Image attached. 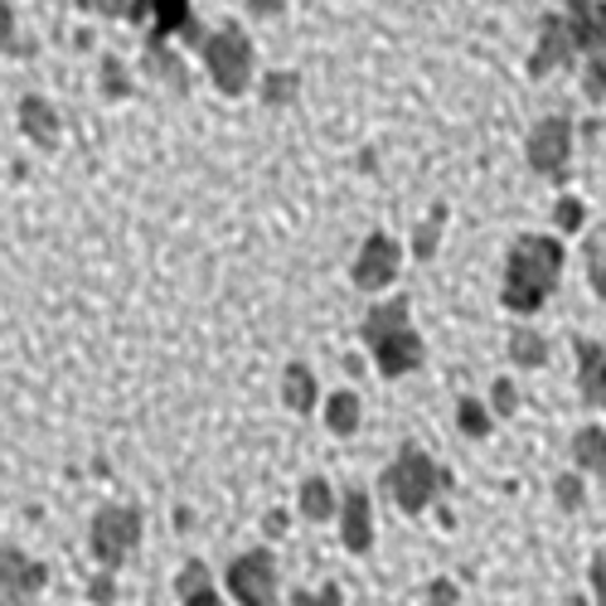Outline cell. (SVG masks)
<instances>
[{"label": "cell", "mask_w": 606, "mask_h": 606, "mask_svg": "<svg viewBox=\"0 0 606 606\" xmlns=\"http://www.w3.org/2000/svg\"><path fill=\"white\" fill-rule=\"evenodd\" d=\"M558 272H563V242L558 238H519L509 248V262H505V291L500 301L515 315H529L549 301V291L558 286Z\"/></svg>", "instance_id": "1"}, {"label": "cell", "mask_w": 606, "mask_h": 606, "mask_svg": "<svg viewBox=\"0 0 606 606\" xmlns=\"http://www.w3.org/2000/svg\"><path fill=\"white\" fill-rule=\"evenodd\" d=\"M408 306L412 301H388V306H374L369 321H364V339L374 349V364H379L383 379H403L422 364V339L412 335L408 325Z\"/></svg>", "instance_id": "2"}, {"label": "cell", "mask_w": 606, "mask_h": 606, "mask_svg": "<svg viewBox=\"0 0 606 606\" xmlns=\"http://www.w3.org/2000/svg\"><path fill=\"white\" fill-rule=\"evenodd\" d=\"M383 485H388V495L398 500V509H408V515H422V509L436 500V490L446 485V476L436 470V461H432L428 452H418V446H403L393 466L383 470Z\"/></svg>", "instance_id": "3"}, {"label": "cell", "mask_w": 606, "mask_h": 606, "mask_svg": "<svg viewBox=\"0 0 606 606\" xmlns=\"http://www.w3.org/2000/svg\"><path fill=\"white\" fill-rule=\"evenodd\" d=\"M204 64H209L218 93L238 97L252 78V40L238 24H224V30H214L209 40H204Z\"/></svg>", "instance_id": "4"}, {"label": "cell", "mask_w": 606, "mask_h": 606, "mask_svg": "<svg viewBox=\"0 0 606 606\" xmlns=\"http://www.w3.org/2000/svg\"><path fill=\"white\" fill-rule=\"evenodd\" d=\"M137 539H141V515L131 505L97 509V519H93V553H97V563H102V567L127 563V553L137 549Z\"/></svg>", "instance_id": "5"}, {"label": "cell", "mask_w": 606, "mask_h": 606, "mask_svg": "<svg viewBox=\"0 0 606 606\" xmlns=\"http://www.w3.org/2000/svg\"><path fill=\"white\" fill-rule=\"evenodd\" d=\"M228 592L242 606H277V563L267 549H252L228 563Z\"/></svg>", "instance_id": "6"}, {"label": "cell", "mask_w": 606, "mask_h": 606, "mask_svg": "<svg viewBox=\"0 0 606 606\" xmlns=\"http://www.w3.org/2000/svg\"><path fill=\"white\" fill-rule=\"evenodd\" d=\"M567 155H573V121L567 117H543L539 127L529 131V165L539 170V175L563 180Z\"/></svg>", "instance_id": "7"}, {"label": "cell", "mask_w": 606, "mask_h": 606, "mask_svg": "<svg viewBox=\"0 0 606 606\" xmlns=\"http://www.w3.org/2000/svg\"><path fill=\"white\" fill-rule=\"evenodd\" d=\"M398 262H403V252H398V242L388 234H369L355 258V286L359 291H383L388 282L398 277Z\"/></svg>", "instance_id": "8"}, {"label": "cell", "mask_w": 606, "mask_h": 606, "mask_svg": "<svg viewBox=\"0 0 606 606\" xmlns=\"http://www.w3.org/2000/svg\"><path fill=\"white\" fill-rule=\"evenodd\" d=\"M573 54H577V44H573V30H567V15L563 10L543 15V34H539V48L529 54V73L533 78H543V73L563 68Z\"/></svg>", "instance_id": "9"}, {"label": "cell", "mask_w": 606, "mask_h": 606, "mask_svg": "<svg viewBox=\"0 0 606 606\" xmlns=\"http://www.w3.org/2000/svg\"><path fill=\"white\" fill-rule=\"evenodd\" d=\"M567 30H573L577 48H592V58H606V6H567Z\"/></svg>", "instance_id": "10"}, {"label": "cell", "mask_w": 606, "mask_h": 606, "mask_svg": "<svg viewBox=\"0 0 606 606\" xmlns=\"http://www.w3.org/2000/svg\"><path fill=\"white\" fill-rule=\"evenodd\" d=\"M339 539H345L349 553H369V543H374V509H369V495H364V490H349V495H345Z\"/></svg>", "instance_id": "11"}, {"label": "cell", "mask_w": 606, "mask_h": 606, "mask_svg": "<svg viewBox=\"0 0 606 606\" xmlns=\"http://www.w3.org/2000/svg\"><path fill=\"white\" fill-rule=\"evenodd\" d=\"M44 563H24L20 549H6V606H24V597L44 587Z\"/></svg>", "instance_id": "12"}, {"label": "cell", "mask_w": 606, "mask_h": 606, "mask_svg": "<svg viewBox=\"0 0 606 606\" xmlns=\"http://www.w3.org/2000/svg\"><path fill=\"white\" fill-rule=\"evenodd\" d=\"M577 383L592 408H606V345H577Z\"/></svg>", "instance_id": "13"}, {"label": "cell", "mask_w": 606, "mask_h": 606, "mask_svg": "<svg viewBox=\"0 0 606 606\" xmlns=\"http://www.w3.org/2000/svg\"><path fill=\"white\" fill-rule=\"evenodd\" d=\"M20 127H24V137H30L34 145H44V151H54L58 145V112L44 102V97H24L20 102Z\"/></svg>", "instance_id": "14"}, {"label": "cell", "mask_w": 606, "mask_h": 606, "mask_svg": "<svg viewBox=\"0 0 606 606\" xmlns=\"http://www.w3.org/2000/svg\"><path fill=\"white\" fill-rule=\"evenodd\" d=\"M282 398H286V408H296V412H311L315 408V374L306 369V364H286Z\"/></svg>", "instance_id": "15"}, {"label": "cell", "mask_w": 606, "mask_h": 606, "mask_svg": "<svg viewBox=\"0 0 606 606\" xmlns=\"http://www.w3.org/2000/svg\"><path fill=\"white\" fill-rule=\"evenodd\" d=\"M573 461L582 470H606V432L602 428H582L573 436Z\"/></svg>", "instance_id": "16"}, {"label": "cell", "mask_w": 606, "mask_h": 606, "mask_svg": "<svg viewBox=\"0 0 606 606\" xmlns=\"http://www.w3.org/2000/svg\"><path fill=\"white\" fill-rule=\"evenodd\" d=\"M509 355H515V364H524V369H539L549 359V345H543L539 331H515L509 335Z\"/></svg>", "instance_id": "17"}, {"label": "cell", "mask_w": 606, "mask_h": 606, "mask_svg": "<svg viewBox=\"0 0 606 606\" xmlns=\"http://www.w3.org/2000/svg\"><path fill=\"white\" fill-rule=\"evenodd\" d=\"M325 422H331V432L349 436L359 428V398L355 393H335L331 403H325Z\"/></svg>", "instance_id": "18"}, {"label": "cell", "mask_w": 606, "mask_h": 606, "mask_svg": "<svg viewBox=\"0 0 606 606\" xmlns=\"http://www.w3.org/2000/svg\"><path fill=\"white\" fill-rule=\"evenodd\" d=\"M301 515H306V519H331L335 515L331 485H325L321 476H311L306 485H301Z\"/></svg>", "instance_id": "19"}, {"label": "cell", "mask_w": 606, "mask_h": 606, "mask_svg": "<svg viewBox=\"0 0 606 606\" xmlns=\"http://www.w3.org/2000/svg\"><path fill=\"white\" fill-rule=\"evenodd\" d=\"M145 68L161 73L170 88H185V78H180L185 68H180V58H175V54H165V44H145Z\"/></svg>", "instance_id": "20"}, {"label": "cell", "mask_w": 606, "mask_h": 606, "mask_svg": "<svg viewBox=\"0 0 606 606\" xmlns=\"http://www.w3.org/2000/svg\"><path fill=\"white\" fill-rule=\"evenodd\" d=\"M296 88H301L296 73H267V83H262V102H267V107H286L291 97H296Z\"/></svg>", "instance_id": "21"}, {"label": "cell", "mask_w": 606, "mask_h": 606, "mask_svg": "<svg viewBox=\"0 0 606 606\" xmlns=\"http://www.w3.org/2000/svg\"><path fill=\"white\" fill-rule=\"evenodd\" d=\"M442 218H446V204H436L432 218L418 228V238H412V252H418V258H432V252H436V238H442Z\"/></svg>", "instance_id": "22"}, {"label": "cell", "mask_w": 606, "mask_h": 606, "mask_svg": "<svg viewBox=\"0 0 606 606\" xmlns=\"http://www.w3.org/2000/svg\"><path fill=\"white\" fill-rule=\"evenodd\" d=\"M175 587H180V597H204V592H209V567L204 563H185L180 567V577H175Z\"/></svg>", "instance_id": "23"}, {"label": "cell", "mask_w": 606, "mask_h": 606, "mask_svg": "<svg viewBox=\"0 0 606 606\" xmlns=\"http://www.w3.org/2000/svg\"><path fill=\"white\" fill-rule=\"evenodd\" d=\"M456 422H461V432H466V436H485V432H490V418H485V408L476 403V398H461Z\"/></svg>", "instance_id": "24"}, {"label": "cell", "mask_w": 606, "mask_h": 606, "mask_svg": "<svg viewBox=\"0 0 606 606\" xmlns=\"http://www.w3.org/2000/svg\"><path fill=\"white\" fill-rule=\"evenodd\" d=\"M582 218H587V209H582V204L573 199V194H563V199H558V209H553V224L563 228V234H577V228H582Z\"/></svg>", "instance_id": "25"}, {"label": "cell", "mask_w": 606, "mask_h": 606, "mask_svg": "<svg viewBox=\"0 0 606 606\" xmlns=\"http://www.w3.org/2000/svg\"><path fill=\"white\" fill-rule=\"evenodd\" d=\"M102 93H107V97H127V93H131L127 68H121L117 58H107V64H102Z\"/></svg>", "instance_id": "26"}, {"label": "cell", "mask_w": 606, "mask_h": 606, "mask_svg": "<svg viewBox=\"0 0 606 606\" xmlns=\"http://www.w3.org/2000/svg\"><path fill=\"white\" fill-rule=\"evenodd\" d=\"M587 277H592V291L606 296V248H602V242H592V248H587Z\"/></svg>", "instance_id": "27"}, {"label": "cell", "mask_w": 606, "mask_h": 606, "mask_svg": "<svg viewBox=\"0 0 606 606\" xmlns=\"http://www.w3.org/2000/svg\"><path fill=\"white\" fill-rule=\"evenodd\" d=\"M553 495H558V505H563V509H577V505H582V480L573 476V470H567V476L553 480Z\"/></svg>", "instance_id": "28"}, {"label": "cell", "mask_w": 606, "mask_h": 606, "mask_svg": "<svg viewBox=\"0 0 606 606\" xmlns=\"http://www.w3.org/2000/svg\"><path fill=\"white\" fill-rule=\"evenodd\" d=\"M490 403H495V412H500V418H509V412L519 408V393H515V383H509V379H500V383H495V388H490Z\"/></svg>", "instance_id": "29"}, {"label": "cell", "mask_w": 606, "mask_h": 606, "mask_svg": "<svg viewBox=\"0 0 606 606\" xmlns=\"http://www.w3.org/2000/svg\"><path fill=\"white\" fill-rule=\"evenodd\" d=\"M291 606H339V587L331 582V587H321V592H296Z\"/></svg>", "instance_id": "30"}, {"label": "cell", "mask_w": 606, "mask_h": 606, "mask_svg": "<svg viewBox=\"0 0 606 606\" xmlns=\"http://www.w3.org/2000/svg\"><path fill=\"white\" fill-rule=\"evenodd\" d=\"M587 97L592 102H602L606 97V58H592L587 64Z\"/></svg>", "instance_id": "31"}, {"label": "cell", "mask_w": 606, "mask_h": 606, "mask_svg": "<svg viewBox=\"0 0 606 606\" xmlns=\"http://www.w3.org/2000/svg\"><path fill=\"white\" fill-rule=\"evenodd\" d=\"M592 587H597V606H606V553L592 558Z\"/></svg>", "instance_id": "32"}, {"label": "cell", "mask_w": 606, "mask_h": 606, "mask_svg": "<svg viewBox=\"0 0 606 606\" xmlns=\"http://www.w3.org/2000/svg\"><path fill=\"white\" fill-rule=\"evenodd\" d=\"M88 592H93V602H97V606H107V602L117 597V582H112V577H97Z\"/></svg>", "instance_id": "33"}, {"label": "cell", "mask_w": 606, "mask_h": 606, "mask_svg": "<svg viewBox=\"0 0 606 606\" xmlns=\"http://www.w3.org/2000/svg\"><path fill=\"white\" fill-rule=\"evenodd\" d=\"M432 602H436V606H446V602H456V592H452V582H436V587H432Z\"/></svg>", "instance_id": "34"}, {"label": "cell", "mask_w": 606, "mask_h": 606, "mask_svg": "<svg viewBox=\"0 0 606 606\" xmlns=\"http://www.w3.org/2000/svg\"><path fill=\"white\" fill-rule=\"evenodd\" d=\"M185 606H224V602H218V597H214V592H204V597H190Z\"/></svg>", "instance_id": "35"}]
</instances>
